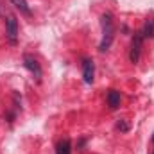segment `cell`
I'll use <instances>...</instances> for the list:
<instances>
[{"label":"cell","instance_id":"8fae6325","mask_svg":"<svg viewBox=\"0 0 154 154\" xmlns=\"http://www.w3.org/2000/svg\"><path fill=\"white\" fill-rule=\"evenodd\" d=\"M152 143H154V133H152Z\"/></svg>","mask_w":154,"mask_h":154},{"label":"cell","instance_id":"52a82bcc","mask_svg":"<svg viewBox=\"0 0 154 154\" xmlns=\"http://www.w3.org/2000/svg\"><path fill=\"white\" fill-rule=\"evenodd\" d=\"M11 4L23 14V16H32V13H31V7H29V4H27V0H11Z\"/></svg>","mask_w":154,"mask_h":154},{"label":"cell","instance_id":"9c48e42d","mask_svg":"<svg viewBox=\"0 0 154 154\" xmlns=\"http://www.w3.org/2000/svg\"><path fill=\"white\" fill-rule=\"evenodd\" d=\"M72 152V145H70V140L68 138H63L57 147H56V154H70Z\"/></svg>","mask_w":154,"mask_h":154},{"label":"cell","instance_id":"5b68a950","mask_svg":"<svg viewBox=\"0 0 154 154\" xmlns=\"http://www.w3.org/2000/svg\"><path fill=\"white\" fill-rule=\"evenodd\" d=\"M95 77V63L91 59H84L82 61V79L86 84H91Z\"/></svg>","mask_w":154,"mask_h":154},{"label":"cell","instance_id":"6da1fadb","mask_svg":"<svg viewBox=\"0 0 154 154\" xmlns=\"http://www.w3.org/2000/svg\"><path fill=\"white\" fill-rule=\"evenodd\" d=\"M100 25H102V39H100V45H99V50L100 52H106L115 38V25H113V16L109 13L102 14L100 18Z\"/></svg>","mask_w":154,"mask_h":154},{"label":"cell","instance_id":"30bf717a","mask_svg":"<svg viewBox=\"0 0 154 154\" xmlns=\"http://www.w3.org/2000/svg\"><path fill=\"white\" fill-rule=\"evenodd\" d=\"M116 129L122 131V133H127V131H129V125L125 124V120H120V122L116 124Z\"/></svg>","mask_w":154,"mask_h":154},{"label":"cell","instance_id":"8992f818","mask_svg":"<svg viewBox=\"0 0 154 154\" xmlns=\"http://www.w3.org/2000/svg\"><path fill=\"white\" fill-rule=\"evenodd\" d=\"M142 36L147 39H152L154 38V16L147 18L145 23H143V29H142Z\"/></svg>","mask_w":154,"mask_h":154},{"label":"cell","instance_id":"ba28073f","mask_svg":"<svg viewBox=\"0 0 154 154\" xmlns=\"http://www.w3.org/2000/svg\"><path fill=\"white\" fill-rule=\"evenodd\" d=\"M106 100H108V106H109L111 109H116V108L120 106V91H116V90H111V91L108 93Z\"/></svg>","mask_w":154,"mask_h":154},{"label":"cell","instance_id":"3957f363","mask_svg":"<svg viewBox=\"0 0 154 154\" xmlns=\"http://www.w3.org/2000/svg\"><path fill=\"white\" fill-rule=\"evenodd\" d=\"M5 36H7L11 45H16V41H18V23H16L14 16H9L7 22H5Z\"/></svg>","mask_w":154,"mask_h":154},{"label":"cell","instance_id":"7a4b0ae2","mask_svg":"<svg viewBox=\"0 0 154 154\" xmlns=\"http://www.w3.org/2000/svg\"><path fill=\"white\" fill-rule=\"evenodd\" d=\"M142 43H143L142 31H140V32H134V36H133V43H131V50H129V61H131V63H138V61H140Z\"/></svg>","mask_w":154,"mask_h":154},{"label":"cell","instance_id":"277c9868","mask_svg":"<svg viewBox=\"0 0 154 154\" xmlns=\"http://www.w3.org/2000/svg\"><path fill=\"white\" fill-rule=\"evenodd\" d=\"M23 66L34 75V79H41V66H39V63L36 61V57L34 56H31V54H25L23 56Z\"/></svg>","mask_w":154,"mask_h":154}]
</instances>
